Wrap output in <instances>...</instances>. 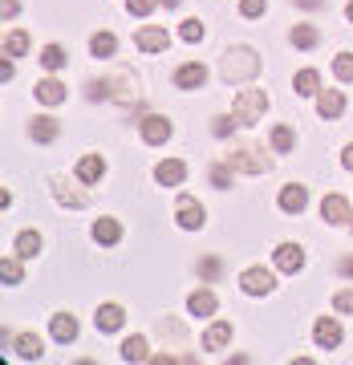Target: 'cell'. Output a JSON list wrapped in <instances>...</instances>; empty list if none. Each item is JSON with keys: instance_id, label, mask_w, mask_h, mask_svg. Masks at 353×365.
I'll return each instance as SVG.
<instances>
[{"instance_id": "6da1fadb", "label": "cell", "mask_w": 353, "mask_h": 365, "mask_svg": "<svg viewBox=\"0 0 353 365\" xmlns=\"http://www.w3.org/2000/svg\"><path fill=\"white\" fill-rule=\"evenodd\" d=\"M260 69H264V61H260V53L252 49V45H235V49L223 53V61H220V73H223L227 86H248Z\"/></svg>"}, {"instance_id": "7a4b0ae2", "label": "cell", "mask_w": 353, "mask_h": 365, "mask_svg": "<svg viewBox=\"0 0 353 365\" xmlns=\"http://www.w3.org/2000/svg\"><path fill=\"white\" fill-rule=\"evenodd\" d=\"M272 155L276 150H268V146H260V143H240L223 155V163H227L235 175H268V170H272Z\"/></svg>"}, {"instance_id": "3957f363", "label": "cell", "mask_w": 353, "mask_h": 365, "mask_svg": "<svg viewBox=\"0 0 353 365\" xmlns=\"http://www.w3.org/2000/svg\"><path fill=\"white\" fill-rule=\"evenodd\" d=\"M232 114H235L240 126H256V122L268 114V93H264V90H235Z\"/></svg>"}, {"instance_id": "277c9868", "label": "cell", "mask_w": 353, "mask_h": 365, "mask_svg": "<svg viewBox=\"0 0 353 365\" xmlns=\"http://www.w3.org/2000/svg\"><path fill=\"white\" fill-rule=\"evenodd\" d=\"M175 223H179L183 232H199V227L208 223V207H203L195 195H179V203H175Z\"/></svg>"}, {"instance_id": "5b68a950", "label": "cell", "mask_w": 353, "mask_h": 365, "mask_svg": "<svg viewBox=\"0 0 353 365\" xmlns=\"http://www.w3.org/2000/svg\"><path fill=\"white\" fill-rule=\"evenodd\" d=\"M240 288L248 292V297H268L276 288V276L264 268V264H252V268H244L240 272Z\"/></svg>"}, {"instance_id": "8992f818", "label": "cell", "mask_w": 353, "mask_h": 365, "mask_svg": "<svg viewBox=\"0 0 353 365\" xmlns=\"http://www.w3.org/2000/svg\"><path fill=\"white\" fill-rule=\"evenodd\" d=\"M138 134H143L146 146H163V143H170L175 122H170V118H163V114H146L143 122H138Z\"/></svg>"}, {"instance_id": "52a82bcc", "label": "cell", "mask_w": 353, "mask_h": 365, "mask_svg": "<svg viewBox=\"0 0 353 365\" xmlns=\"http://www.w3.org/2000/svg\"><path fill=\"white\" fill-rule=\"evenodd\" d=\"M321 220H325L329 227H345V223H353V207H349V199L337 195V191H329V195L321 199Z\"/></svg>"}, {"instance_id": "ba28073f", "label": "cell", "mask_w": 353, "mask_h": 365, "mask_svg": "<svg viewBox=\"0 0 353 365\" xmlns=\"http://www.w3.org/2000/svg\"><path fill=\"white\" fill-rule=\"evenodd\" d=\"M313 341H317V349H341V341H345V329H341L337 317H317Z\"/></svg>"}, {"instance_id": "9c48e42d", "label": "cell", "mask_w": 353, "mask_h": 365, "mask_svg": "<svg viewBox=\"0 0 353 365\" xmlns=\"http://www.w3.org/2000/svg\"><path fill=\"white\" fill-rule=\"evenodd\" d=\"M208 86V66L203 61H183V66L175 69V90H203Z\"/></svg>"}, {"instance_id": "30bf717a", "label": "cell", "mask_w": 353, "mask_h": 365, "mask_svg": "<svg viewBox=\"0 0 353 365\" xmlns=\"http://www.w3.org/2000/svg\"><path fill=\"white\" fill-rule=\"evenodd\" d=\"M276 203H280L285 215H301V211L309 207V187H305V182H285Z\"/></svg>"}, {"instance_id": "8fae6325", "label": "cell", "mask_w": 353, "mask_h": 365, "mask_svg": "<svg viewBox=\"0 0 353 365\" xmlns=\"http://www.w3.org/2000/svg\"><path fill=\"white\" fill-rule=\"evenodd\" d=\"M134 45H138V53H163L170 45V29L163 25H146L134 33Z\"/></svg>"}, {"instance_id": "7c38bea8", "label": "cell", "mask_w": 353, "mask_h": 365, "mask_svg": "<svg viewBox=\"0 0 353 365\" xmlns=\"http://www.w3.org/2000/svg\"><path fill=\"white\" fill-rule=\"evenodd\" d=\"M78 333H81L78 317H69V313H53L49 317V337L57 341V345H73V341H78Z\"/></svg>"}, {"instance_id": "4fadbf2b", "label": "cell", "mask_w": 353, "mask_h": 365, "mask_svg": "<svg viewBox=\"0 0 353 365\" xmlns=\"http://www.w3.org/2000/svg\"><path fill=\"white\" fill-rule=\"evenodd\" d=\"M272 264L280 268V272H301L305 268V248L301 244H276V252H272Z\"/></svg>"}, {"instance_id": "5bb4252c", "label": "cell", "mask_w": 353, "mask_h": 365, "mask_svg": "<svg viewBox=\"0 0 353 365\" xmlns=\"http://www.w3.org/2000/svg\"><path fill=\"white\" fill-rule=\"evenodd\" d=\"M183 179H187V163L183 158H163V163L155 167L158 187H183Z\"/></svg>"}, {"instance_id": "9a60e30c", "label": "cell", "mask_w": 353, "mask_h": 365, "mask_svg": "<svg viewBox=\"0 0 353 365\" xmlns=\"http://www.w3.org/2000/svg\"><path fill=\"white\" fill-rule=\"evenodd\" d=\"M73 175H78V182L93 187V182L106 175V155H81V158H78V167H73Z\"/></svg>"}, {"instance_id": "2e32d148", "label": "cell", "mask_w": 353, "mask_h": 365, "mask_svg": "<svg viewBox=\"0 0 353 365\" xmlns=\"http://www.w3.org/2000/svg\"><path fill=\"white\" fill-rule=\"evenodd\" d=\"M317 114L325 118V122H337L345 114V93L341 90H321L317 93Z\"/></svg>"}, {"instance_id": "e0dca14e", "label": "cell", "mask_w": 353, "mask_h": 365, "mask_svg": "<svg viewBox=\"0 0 353 365\" xmlns=\"http://www.w3.org/2000/svg\"><path fill=\"white\" fill-rule=\"evenodd\" d=\"M33 98H37L41 106H61V102L69 98V90H66L57 78H41L37 86H33Z\"/></svg>"}, {"instance_id": "ac0fdd59", "label": "cell", "mask_w": 353, "mask_h": 365, "mask_svg": "<svg viewBox=\"0 0 353 365\" xmlns=\"http://www.w3.org/2000/svg\"><path fill=\"white\" fill-rule=\"evenodd\" d=\"M215 309H220V300H215L211 288H195V292L187 297V313L199 317V321H203V317H215Z\"/></svg>"}, {"instance_id": "d6986e66", "label": "cell", "mask_w": 353, "mask_h": 365, "mask_svg": "<svg viewBox=\"0 0 353 365\" xmlns=\"http://www.w3.org/2000/svg\"><path fill=\"white\" fill-rule=\"evenodd\" d=\"M93 325H98V333H118V329L126 325V309L122 304H98Z\"/></svg>"}, {"instance_id": "ffe728a7", "label": "cell", "mask_w": 353, "mask_h": 365, "mask_svg": "<svg viewBox=\"0 0 353 365\" xmlns=\"http://www.w3.org/2000/svg\"><path fill=\"white\" fill-rule=\"evenodd\" d=\"M232 333H235V325L232 321H211L208 325V333H203V353H220L227 341H232Z\"/></svg>"}, {"instance_id": "44dd1931", "label": "cell", "mask_w": 353, "mask_h": 365, "mask_svg": "<svg viewBox=\"0 0 353 365\" xmlns=\"http://www.w3.org/2000/svg\"><path fill=\"white\" fill-rule=\"evenodd\" d=\"M86 187V182H81ZM81 187H73L69 179H53V199L61 203V207H86V191Z\"/></svg>"}, {"instance_id": "7402d4cb", "label": "cell", "mask_w": 353, "mask_h": 365, "mask_svg": "<svg viewBox=\"0 0 353 365\" xmlns=\"http://www.w3.org/2000/svg\"><path fill=\"white\" fill-rule=\"evenodd\" d=\"M118 240H122V223L114 215H102V220H93V244H102V248H114Z\"/></svg>"}, {"instance_id": "603a6c76", "label": "cell", "mask_w": 353, "mask_h": 365, "mask_svg": "<svg viewBox=\"0 0 353 365\" xmlns=\"http://www.w3.org/2000/svg\"><path fill=\"white\" fill-rule=\"evenodd\" d=\"M57 134H61V126H57V118H49V114H37L29 122V138H33V143H53Z\"/></svg>"}, {"instance_id": "cb8c5ba5", "label": "cell", "mask_w": 353, "mask_h": 365, "mask_svg": "<svg viewBox=\"0 0 353 365\" xmlns=\"http://www.w3.org/2000/svg\"><path fill=\"white\" fill-rule=\"evenodd\" d=\"M292 93H297V98H317V93H321V73H317V69H297Z\"/></svg>"}, {"instance_id": "d4e9b609", "label": "cell", "mask_w": 353, "mask_h": 365, "mask_svg": "<svg viewBox=\"0 0 353 365\" xmlns=\"http://www.w3.org/2000/svg\"><path fill=\"white\" fill-rule=\"evenodd\" d=\"M13 252L16 256H25V260H37L41 252H45V240H41V232H21L13 240Z\"/></svg>"}, {"instance_id": "484cf974", "label": "cell", "mask_w": 353, "mask_h": 365, "mask_svg": "<svg viewBox=\"0 0 353 365\" xmlns=\"http://www.w3.org/2000/svg\"><path fill=\"white\" fill-rule=\"evenodd\" d=\"M114 53H118V37L110 33V29H106V33H93V37H90V57H93V61H110Z\"/></svg>"}, {"instance_id": "4316f807", "label": "cell", "mask_w": 353, "mask_h": 365, "mask_svg": "<svg viewBox=\"0 0 353 365\" xmlns=\"http://www.w3.org/2000/svg\"><path fill=\"white\" fill-rule=\"evenodd\" d=\"M21 260H25V256H4V260H0V280H4V284L9 288H16V284H25V268H21Z\"/></svg>"}, {"instance_id": "83f0119b", "label": "cell", "mask_w": 353, "mask_h": 365, "mask_svg": "<svg viewBox=\"0 0 353 365\" xmlns=\"http://www.w3.org/2000/svg\"><path fill=\"white\" fill-rule=\"evenodd\" d=\"M288 41H292V49H317L321 45V33H317V25H292Z\"/></svg>"}, {"instance_id": "f1b7e54d", "label": "cell", "mask_w": 353, "mask_h": 365, "mask_svg": "<svg viewBox=\"0 0 353 365\" xmlns=\"http://www.w3.org/2000/svg\"><path fill=\"white\" fill-rule=\"evenodd\" d=\"M37 61H41V69H49V73H57V69H66V66H69V53L61 49V45H45Z\"/></svg>"}, {"instance_id": "f546056e", "label": "cell", "mask_w": 353, "mask_h": 365, "mask_svg": "<svg viewBox=\"0 0 353 365\" xmlns=\"http://www.w3.org/2000/svg\"><path fill=\"white\" fill-rule=\"evenodd\" d=\"M268 143H272L276 155H288L292 146H297V134H292V126H285V122H276L272 134H268Z\"/></svg>"}, {"instance_id": "4dcf8cb0", "label": "cell", "mask_w": 353, "mask_h": 365, "mask_svg": "<svg viewBox=\"0 0 353 365\" xmlns=\"http://www.w3.org/2000/svg\"><path fill=\"white\" fill-rule=\"evenodd\" d=\"M122 361H146V357H150V345H146V337H138V333H134V337H126L122 341Z\"/></svg>"}, {"instance_id": "1f68e13d", "label": "cell", "mask_w": 353, "mask_h": 365, "mask_svg": "<svg viewBox=\"0 0 353 365\" xmlns=\"http://www.w3.org/2000/svg\"><path fill=\"white\" fill-rule=\"evenodd\" d=\"M13 345H16V357H21V361H37L41 353H45V349H41V337H37V333H21Z\"/></svg>"}, {"instance_id": "d6a6232c", "label": "cell", "mask_w": 353, "mask_h": 365, "mask_svg": "<svg viewBox=\"0 0 353 365\" xmlns=\"http://www.w3.org/2000/svg\"><path fill=\"white\" fill-rule=\"evenodd\" d=\"M203 37H208V25L199 16H187L183 25H179V41H187V45H199Z\"/></svg>"}, {"instance_id": "836d02e7", "label": "cell", "mask_w": 353, "mask_h": 365, "mask_svg": "<svg viewBox=\"0 0 353 365\" xmlns=\"http://www.w3.org/2000/svg\"><path fill=\"white\" fill-rule=\"evenodd\" d=\"M25 53H29V33L25 29H13L4 37V57H25Z\"/></svg>"}, {"instance_id": "e575fe53", "label": "cell", "mask_w": 353, "mask_h": 365, "mask_svg": "<svg viewBox=\"0 0 353 365\" xmlns=\"http://www.w3.org/2000/svg\"><path fill=\"white\" fill-rule=\"evenodd\" d=\"M333 78H337V81H345V86L353 81V53H349V49L333 57Z\"/></svg>"}, {"instance_id": "d590c367", "label": "cell", "mask_w": 353, "mask_h": 365, "mask_svg": "<svg viewBox=\"0 0 353 365\" xmlns=\"http://www.w3.org/2000/svg\"><path fill=\"white\" fill-rule=\"evenodd\" d=\"M232 175H235V170L227 167L223 158H220V163H211V187H220V191H227V187H232Z\"/></svg>"}, {"instance_id": "8d00e7d4", "label": "cell", "mask_w": 353, "mask_h": 365, "mask_svg": "<svg viewBox=\"0 0 353 365\" xmlns=\"http://www.w3.org/2000/svg\"><path fill=\"white\" fill-rule=\"evenodd\" d=\"M220 272H223L220 256H203V260H199V276H203L208 284H215V280H220Z\"/></svg>"}, {"instance_id": "74e56055", "label": "cell", "mask_w": 353, "mask_h": 365, "mask_svg": "<svg viewBox=\"0 0 353 365\" xmlns=\"http://www.w3.org/2000/svg\"><path fill=\"white\" fill-rule=\"evenodd\" d=\"M235 126H240V122H235V114L211 118V134H215V138H227V134H235Z\"/></svg>"}, {"instance_id": "f35d334b", "label": "cell", "mask_w": 353, "mask_h": 365, "mask_svg": "<svg viewBox=\"0 0 353 365\" xmlns=\"http://www.w3.org/2000/svg\"><path fill=\"white\" fill-rule=\"evenodd\" d=\"M264 13H268V0H240V16L244 21H256Z\"/></svg>"}, {"instance_id": "ab89813d", "label": "cell", "mask_w": 353, "mask_h": 365, "mask_svg": "<svg viewBox=\"0 0 353 365\" xmlns=\"http://www.w3.org/2000/svg\"><path fill=\"white\" fill-rule=\"evenodd\" d=\"M158 4H163V0H126V13L131 16H150Z\"/></svg>"}, {"instance_id": "60d3db41", "label": "cell", "mask_w": 353, "mask_h": 365, "mask_svg": "<svg viewBox=\"0 0 353 365\" xmlns=\"http://www.w3.org/2000/svg\"><path fill=\"white\" fill-rule=\"evenodd\" d=\"M333 313H353V288L333 292Z\"/></svg>"}, {"instance_id": "b9f144b4", "label": "cell", "mask_w": 353, "mask_h": 365, "mask_svg": "<svg viewBox=\"0 0 353 365\" xmlns=\"http://www.w3.org/2000/svg\"><path fill=\"white\" fill-rule=\"evenodd\" d=\"M13 78H16V66H13V57H4V66H0V81L9 86Z\"/></svg>"}, {"instance_id": "7bdbcfd3", "label": "cell", "mask_w": 353, "mask_h": 365, "mask_svg": "<svg viewBox=\"0 0 353 365\" xmlns=\"http://www.w3.org/2000/svg\"><path fill=\"white\" fill-rule=\"evenodd\" d=\"M16 13H21V0H4V4H0V16H4V21L16 16Z\"/></svg>"}, {"instance_id": "ee69618b", "label": "cell", "mask_w": 353, "mask_h": 365, "mask_svg": "<svg viewBox=\"0 0 353 365\" xmlns=\"http://www.w3.org/2000/svg\"><path fill=\"white\" fill-rule=\"evenodd\" d=\"M337 272L353 280V256H341V260H337Z\"/></svg>"}, {"instance_id": "f6af8a7d", "label": "cell", "mask_w": 353, "mask_h": 365, "mask_svg": "<svg viewBox=\"0 0 353 365\" xmlns=\"http://www.w3.org/2000/svg\"><path fill=\"white\" fill-rule=\"evenodd\" d=\"M341 167H345V170H353V143L345 146V150H341Z\"/></svg>"}, {"instance_id": "bcb514c9", "label": "cell", "mask_w": 353, "mask_h": 365, "mask_svg": "<svg viewBox=\"0 0 353 365\" xmlns=\"http://www.w3.org/2000/svg\"><path fill=\"white\" fill-rule=\"evenodd\" d=\"M297 4H301V9H321L325 0H297Z\"/></svg>"}, {"instance_id": "7dc6e473", "label": "cell", "mask_w": 353, "mask_h": 365, "mask_svg": "<svg viewBox=\"0 0 353 365\" xmlns=\"http://www.w3.org/2000/svg\"><path fill=\"white\" fill-rule=\"evenodd\" d=\"M345 21H349V25H353V0H349V4H345Z\"/></svg>"}, {"instance_id": "c3c4849f", "label": "cell", "mask_w": 353, "mask_h": 365, "mask_svg": "<svg viewBox=\"0 0 353 365\" xmlns=\"http://www.w3.org/2000/svg\"><path fill=\"white\" fill-rule=\"evenodd\" d=\"M179 4H183V0H163V9H179Z\"/></svg>"}]
</instances>
